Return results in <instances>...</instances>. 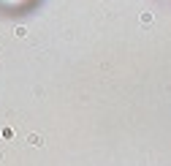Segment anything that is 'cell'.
<instances>
[{"mask_svg":"<svg viewBox=\"0 0 171 166\" xmlns=\"http://www.w3.org/2000/svg\"><path fill=\"white\" fill-rule=\"evenodd\" d=\"M150 22H152V14H150V11H144V14H141V25H150Z\"/></svg>","mask_w":171,"mask_h":166,"instance_id":"cell-1","label":"cell"}]
</instances>
